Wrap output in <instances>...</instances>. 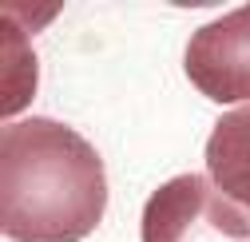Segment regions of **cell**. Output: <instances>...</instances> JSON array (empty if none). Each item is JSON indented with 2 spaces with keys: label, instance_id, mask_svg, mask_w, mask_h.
<instances>
[{
  "label": "cell",
  "instance_id": "1",
  "mask_svg": "<svg viewBox=\"0 0 250 242\" xmlns=\"http://www.w3.org/2000/svg\"><path fill=\"white\" fill-rule=\"evenodd\" d=\"M107 210L104 159L56 119H16L0 131V226L12 242H80Z\"/></svg>",
  "mask_w": 250,
  "mask_h": 242
},
{
  "label": "cell",
  "instance_id": "2",
  "mask_svg": "<svg viewBox=\"0 0 250 242\" xmlns=\"http://www.w3.org/2000/svg\"><path fill=\"white\" fill-rule=\"evenodd\" d=\"M143 242H250V215L210 175H175L143 206Z\"/></svg>",
  "mask_w": 250,
  "mask_h": 242
},
{
  "label": "cell",
  "instance_id": "3",
  "mask_svg": "<svg viewBox=\"0 0 250 242\" xmlns=\"http://www.w3.org/2000/svg\"><path fill=\"white\" fill-rule=\"evenodd\" d=\"M183 72L214 103H250V4L203 24L187 44Z\"/></svg>",
  "mask_w": 250,
  "mask_h": 242
},
{
  "label": "cell",
  "instance_id": "4",
  "mask_svg": "<svg viewBox=\"0 0 250 242\" xmlns=\"http://www.w3.org/2000/svg\"><path fill=\"white\" fill-rule=\"evenodd\" d=\"M207 175L250 215V103L227 111L207 139Z\"/></svg>",
  "mask_w": 250,
  "mask_h": 242
}]
</instances>
